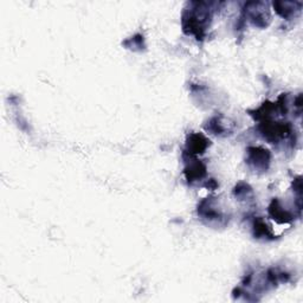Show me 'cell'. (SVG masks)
I'll return each mask as SVG.
<instances>
[{
    "instance_id": "cell-1",
    "label": "cell",
    "mask_w": 303,
    "mask_h": 303,
    "mask_svg": "<svg viewBox=\"0 0 303 303\" xmlns=\"http://www.w3.org/2000/svg\"><path fill=\"white\" fill-rule=\"evenodd\" d=\"M270 161V154L266 149L261 147H251L249 148V162L254 163L256 168H268V163Z\"/></svg>"
},
{
    "instance_id": "cell-3",
    "label": "cell",
    "mask_w": 303,
    "mask_h": 303,
    "mask_svg": "<svg viewBox=\"0 0 303 303\" xmlns=\"http://www.w3.org/2000/svg\"><path fill=\"white\" fill-rule=\"evenodd\" d=\"M269 211H270V215L274 217V219H276V221L280 222V223H285V222L290 221L291 219V216L289 215L287 211L282 210V207L279 206V202H277V200H274V202H272Z\"/></svg>"
},
{
    "instance_id": "cell-4",
    "label": "cell",
    "mask_w": 303,
    "mask_h": 303,
    "mask_svg": "<svg viewBox=\"0 0 303 303\" xmlns=\"http://www.w3.org/2000/svg\"><path fill=\"white\" fill-rule=\"evenodd\" d=\"M205 166L202 165L200 162H196L193 165L190 166V168L186 169V173H188L187 179H200V178L204 177L205 174Z\"/></svg>"
},
{
    "instance_id": "cell-2",
    "label": "cell",
    "mask_w": 303,
    "mask_h": 303,
    "mask_svg": "<svg viewBox=\"0 0 303 303\" xmlns=\"http://www.w3.org/2000/svg\"><path fill=\"white\" fill-rule=\"evenodd\" d=\"M208 142L210 141L202 134H193L191 135L190 140H188L187 146L191 149V153H204L205 149L207 148Z\"/></svg>"
}]
</instances>
